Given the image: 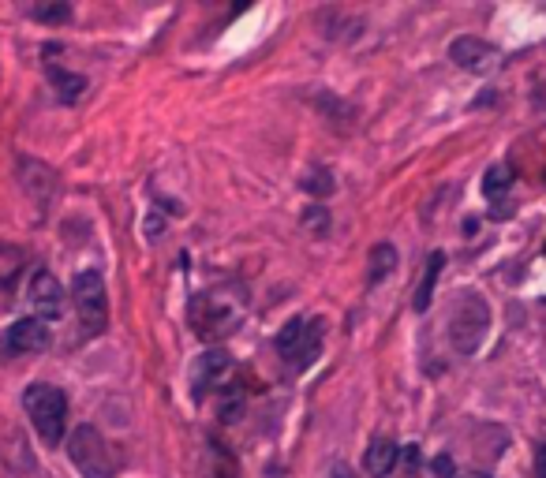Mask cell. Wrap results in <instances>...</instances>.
Segmentation results:
<instances>
[{
  "label": "cell",
  "mask_w": 546,
  "mask_h": 478,
  "mask_svg": "<svg viewBox=\"0 0 546 478\" xmlns=\"http://www.w3.org/2000/svg\"><path fill=\"white\" fill-rule=\"evenodd\" d=\"M509 187H513V169H509V165H494V169H487V176H483V195L502 198Z\"/></svg>",
  "instance_id": "obj_18"
},
{
  "label": "cell",
  "mask_w": 546,
  "mask_h": 478,
  "mask_svg": "<svg viewBox=\"0 0 546 478\" xmlns=\"http://www.w3.org/2000/svg\"><path fill=\"white\" fill-rule=\"evenodd\" d=\"M30 19L57 27V23H68V19H72V4H57V0H53V4H34V8H30Z\"/></svg>",
  "instance_id": "obj_19"
},
{
  "label": "cell",
  "mask_w": 546,
  "mask_h": 478,
  "mask_svg": "<svg viewBox=\"0 0 546 478\" xmlns=\"http://www.w3.org/2000/svg\"><path fill=\"white\" fill-rule=\"evenodd\" d=\"M247 411V389L240 381H229L225 389H217V419L221 422H240Z\"/></svg>",
  "instance_id": "obj_14"
},
{
  "label": "cell",
  "mask_w": 546,
  "mask_h": 478,
  "mask_svg": "<svg viewBox=\"0 0 546 478\" xmlns=\"http://www.w3.org/2000/svg\"><path fill=\"white\" fill-rule=\"evenodd\" d=\"M472 478H490V475H472Z\"/></svg>",
  "instance_id": "obj_26"
},
{
  "label": "cell",
  "mask_w": 546,
  "mask_h": 478,
  "mask_svg": "<svg viewBox=\"0 0 546 478\" xmlns=\"http://www.w3.org/2000/svg\"><path fill=\"white\" fill-rule=\"evenodd\" d=\"M72 303L87 337H98L101 329L109 325V296H105V281H101L98 269H79V273H75Z\"/></svg>",
  "instance_id": "obj_6"
},
{
  "label": "cell",
  "mask_w": 546,
  "mask_h": 478,
  "mask_svg": "<svg viewBox=\"0 0 546 478\" xmlns=\"http://www.w3.org/2000/svg\"><path fill=\"white\" fill-rule=\"evenodd\" d=\"M397 464L404 467V475H419V445H404L401 452H397Z\"/></svg>",
  "instance_id": "obj_21"
},
{
  "label": "cell",
  "mask_w": 546,
  "mask_h": 478,
  "mask_svg": "<svg viewBox=\"0 0 546 478\" xmlns=\"http://www.w3.org/2000/svg\"><path fill=\"white\" fill-rule=\"evenodd\" d=\"M187 322L202 340L232 337L244 322V303L232 299L229 292H199L187 307Z\"/></svg>",
  "instance_id": "obj_1"
},
{
  "label": "cell",
  "mask_w": 546,
  "mask_h": 478,
  "mask_svg": "<svg viewBox=\"0 0 546 478\" xmlns=\"http://www.w3.org/2000/svg\"><path fill=\"white\" fill-rule=\"evenodd\" d=\"M401 266V254L393 243H374L367 254V284H382L386 277H393V269Z\"/></svg>",
  "instance_id": "obj_12"
},
{
  "label": "cell",
  "mask_w": 546,
  "mask_h": 478,
  "mask_svg": "<svg viewBox=\"0 0 546 478\" xmlns=\"http://www.w3.org/2000/svg\"><path fill=\"white\" fill-rule=\"evenodd\" d=\"M322 337H326V322L322 318H292L277 333V355L285 359L292 374H300L322 352Z\"/></svg>",
  "instance_id": "obj_5"
},
{
  "label": "cell",
  "mask_w": 546,
  "mask_h": 478,
  "mask_svg": "<svg viewBox=\"0 0 546 478\" xmlns=\"http://www.w3.org/2000/svg\"><path fill=\"white\" fill-rule=\"evenodd\" d=\"M49 83H53V90H57V98L64 101V105H75V101L87 94V79H83V75H72V71H64V68H49Z\"/></svg>",
  "instance_id": "obj_16"
},
{
  "label": "cell",
  "mask_w": 546,
  "mask_h": 478,
  "mask_svg": "<svg viewBox=\"0 0 546 478\" xmlns=\"http://www.w3.org/2000/svg\"><path fill=\"white\" fill-rule=\"evenodd\" d=\"M19 169H23V187L45 206V202L53 198V191H57V176H53V169H45L42 161H19Z\"/></svg>",
  "instance_id": "obj_11"
},
{
  "label": "cell",
  "mask_w": 546,
  "mask_h": 478,
  "mask_svg": "<svg viewBox=\"0 0 546 478\" xmlns=\"http://www.w3.org/2000/svg\"><path fill=\"white\" fill-rule=\"evenodd\" d=\"M303 187H307V191H315V195H330V191H333L330 172H311V176L303 180Z\"/></svg>",
  "instance_id": "obj_22"
},
{
  "label": "cell",
  "mask_w": 546,
  "mask_h": 478,
  "mask_svg": "<svg viewBox=\"0 0 546 478\" xmlns=\"http://www.w3.org/2000/svg\"><path fill=\"white\" fill-rule=\"evenodd\" d=\"M442 266H446V254L434 251V254H431V262H427V273H423V281H419V288H416V303H412V307H416L419 314H423V310L431 307L434 284H438V277H442Z\"/></svg>",
  "instance_id": "obj_17"
},
{
  "label": "cell",
  "mask_w": 546,
  "mask_h": 478,
  "mask_svg": "<svg viewBox=\"0 0 546 478\" xmlns=\"http://www.w3.org/2000/svg\"><path fill=\"white\" fill-rule=\"evenodd\" d=\"M30 307H34V314L42 322H53V318L64 314V288H60V281L49 269H38L30 277Z\"/></svg>",
  "instance_id": "obj_10"
},
{
  "label": "cell",
  "mask_w": 546,
  "mask_h": 478,
  "mask_svg": "<svg viewBox=\"0 0 546 478\" xmlns=\"http://www.w3.org/2000/svg\"><path fill=\"white\" fill-rule=\"evenodd\" d=\"M397 445L393 441H386V437H378V441H371V449L363 452V471L371 478H382L389 475L393 467H397Z\"/></svg>",
  "instance_id": "obj_13"
},
{
  "label": "cell",
  "mask_w": 546,
  "mask_h": 478,
  "mask_svg": "<svg viewBox=\"0 0 546 478\" xmlns=\"http://www.w3.org/2000/svg\"><path fill=\"white\" fill-rule=\"evenodd\" d=\"M68 456L83 478H116V471H120L116 449L101 437L98 426H87V422L75 426L72 437H68Z\"/></svg>",
  "instance_id": "obj_3"
},
{
  "label": "cell",
  "mask_w": 546,
  "mask_h": 478,
  "mask_svg": "<svg viewBox=\"0 0 546 478\" xmlns=\"http://www.w3.org/2000/svg\"><path fill=\"white\" fill-rule=\"evenodd\" d=\"M45 348H49V325L42 318H19L0 337V352L4 355H38Z\"/></svg>",
  "instance_id": "obj_8"
},
{
  "label": "cell",
  "mask_w": 546,
  "mask_h": 478,
  "mask_svg": "<svg viewBox=\"0 0 546 478\" xmlns=\"http://www.w3.org/2000/svg\"><path fill=\"white\" fill-rule=\"evenodd\" d=\"M434 471L442 478H453V460H449V456H438V460H434Z\"/></svg>",
  "instance_id": "obj_24"
},
{
  "label": "cell",
  "mask_w": 546,
  "mask_h": 478,
  "mask_svg": "<svg viewBox=\"0 0 546 478\" xmlns=\"http://www.w3.org/2000/svg\"><path fill=\"white\" fill-rule=\"evenodd\" d=\"M487 329H490L487 299H479L475 292L457 296V303L449 307V344H453V352L460 355L479 352V344L487 340Z\"/></svg>",
  "instance_id": "obj_4"
},
{
  "label": "cell",
  "mask_w": 546,
  "mask_h": 478,
  "mask_svg": "<svg viewBox=\"0 0 546 478\" xmlns=\"http://www.w3.org/2000/svg\"><path fill=\"white\" fill-rule=\"evenodd\" d=\"M23 408H27L30 426L38 430L45 445H60L64 430H68V396L60 393L57 385H45L34 381L27 393H23Z\"/></svg>",
  "instance_id": "obj_2"
},
{
  "label": "cell",
  "mask_w": 546,
  "mask_h": 478,
  "mask_svg": "<svg viewBox=\"0 0 546 478\" xmlns=\"http://www.w3.org/2000/svg\"><path fill=\"white\" fill-rule=\"evenodd\" d=\"M498 57H502V53H498L494 45L483 42V38H472V34H464V38H453V42H449V60L464 71H475V75H483V71L494 68Z\"/></svg>",
  "instance_id": "obj_9"
},
{
  "label": "cell",
  "mask_w": 546,
  "mask_h": 478,
  "mask_svg": "<svg viewBox=\"0 0 546 478\" xmlns=\"http://www.w3.org/2000/svg\"><path fill=\"white\" fill-rule=\"evenodd\" d=\"M232 374V355L225 348H210L191 363V396L206 400V396L221 389V381Z\"/></svg>",
  "instance_id": "obj_7"
},
{
  "label": "cell",
  "mask_w": 546,
  "mask_h": 478,
  "mask_svg": "<svg viewBox=\"0 0 546 478\" xmlns=\"http://www.w3.org/2000/svg\"><path fill=\"white\" fill-rule=\"evenodd\" d=\"M303 225L311 228V232H318V236H326V228H330V213L322 210V206H311V210L303 213Z\"/></svg>",
  "instance_id": "obj_20"
},
{
  "label": "cell",
  "mask_w": 546,
  "mask_h": 478,
  "mask_svg": "<svg viewBox=\"0 0 546 478\" xmlns=\"http://www.w3.org/2000/svg\"><path fill=\"white\" fill-rule=\"evenodd\" d=\"M23 269H27V251L15 243H0V292H8Z\"/></svg>",
  "instance_id": "obj_15"
},
{
  "label": "cell",
  "mask_w": 546,
  "mask_h": 478,
  "mask_svg": "<svg viewBox=\"0 0 546 478\" xmlns=\"http://www.w3.org/2000/svg\"><path fill=\"white\" fill-rule=\"evenodd\" d=\"M333 478H352V471L348 467H333Z\"/></svg>",
  "instance_id": "obj_25"
},
{
  "label": "cell",
  "mask_w": 546,
  "mask_h": 478,
  "mask_svg": "<svg viewBox=\"0 0 546 478\" xmlns=\"http://www.w3.org/2000/svg\"><path fill=\"white\" fill-rule=\"evenodd\" d=\"M535 478H546V445L535 449Z\"/></svg>",
  "instance_id": "obj_23"
}]
</instances>
